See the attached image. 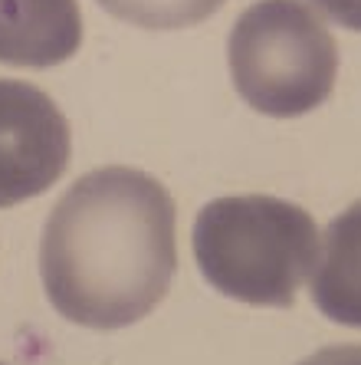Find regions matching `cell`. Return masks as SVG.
<instances>
[{
  "label": "cell",
  "instance_id": "cell-1",
  "mask_svg": "<svg viewBox=\"0 0 361 365\" xmlns=\"http://www.w3.org/2000/svg\"><path fill=\"white\" fill-rule=\"evenodd\" d=\"M174 201L138 168H95L53 207L40 273L53 309L89 329H125L164 299L177 270Z\"/></svg>",
  "mask_w": 361,
  "mask_h": 365
},
{
  "label": "cell",
  "instance_id": "cell-2",
  "mask_svg": "<svg viewBox=\"0 0 361 365\" xmlns=\"http://www.w3.org/2000/svg\"><path fill=\"white\" fill-rule=\"evenodd\" d=\"M204 280L250 306H293L319 260V230L305 207L269 195L217 197L194 221Z\"/></svg>",
  "mask_w": 361,
  "mask_h": 365
},
{
  "label": "cell",
  "instance_id": "cell-3",
  "mask_svg": "<svg viewBox=\"0 0 361 365\" xmlns=\"http://www.w3.org/2000/svg\"><path fill=\"white\" fill-rule=\"evenodd\" d=\"M234 89L269 119L319 109L338 76V46L303 0H256L227 40Z\"/></svg>",
  "mask_w": 361,
  "mask_h": 365
},
{
  "label": "cell",
  "instance_id": "cell-4",
  "mask_svg": "<svg viewBox=\"0 0 361 365\" xmlns=\"http://www.w3.org/2000/svg\"><path fill=\"white\" fill-rule=\"evenodd\" d=\"M69 122L30 83L0 79V207L43 195L69 165Z\"/></svg>",
  "mask_w": 361,
  "mask_h": 365
},
{
  "label": "cell",
  "instance_id": "cell-5",
  "mask_svg": "<svg viewBox=\"0 0 361 365\" xmlns=\"http://www.w3.org/2000/svg\"><path fill=\"white\" fill-rule=\"evenodd\" d=\"M79 43L76 0H0V63L50 69L76 56Z\"/></svg>",
  "mask_w": 361,
  "mask_h": 365
},
{
  "label": "cell",
  "instance_id": "cell-6",
  "mask_svg": "<svg viewBox=\"0 0 361 365\" xmlns=\"http://www.w3.org/2000/svg\"><path fill=\"white\" fill-rule=\"evenodd\" d=\"M312 303L332 323L361 329V201L338 214L319 240Z\"/></svg>",
  "mask_w": 361,
  "mask_h": 365
},
{
  "label": "cell",
  "instance_id": "cell-7",
  "mask_svg": "<svg viewBox=\"0 0 361 365\" xmlns=\"http://www.w3.org/2000/svg\"><path fill=\"white\" fill-rule=\"evenodd\" d=\"M102 10L145 30H184L214 17L227 0H99Z\"/></svg>",
  "mask_w": 361,
  "mask_h": 365
},
{
  "label": "cell",
  "instance_id": "cell-8",
  "mask_svg": "<svg viewBox=\"0 0 361 365\" xmlns=\"http://www.w3.org/2000/svg\"><path fill=\"white\" fill-rule=\"evenodd\" d=\"M312 10L325 14L345 30H358L361 34V0H309Z\"/></svg>",
  "mask_w": 361,
  "mask_h": 365
},
{
  "label": "cell",
  "instance_id": "cell-9",
  "mask_svg": "<svg viewBox=\"0 0 361 365\" xmlns=\"http://www.w3.org/2000/svg\"><path fill=\"white\" fill-rule=\"evenodd\" d=\"M299 365H361V346H328Z\"/></svg>",
  "mask_w": 361,
  "mask_h": 365
},
{
  "label": "cell",
  "instance_id": "cell-10",
  "mask_svg": "<svg viewBox=\"0 0 361 365\" xmlns=\"http://www.w3.org/2000/svg\"><path fill=\"white\" fill-rule=\"evenodd\" d=\"M0 365H4V362H0Z\"/></svg>",
  "mask_w": 361,
  "mask_h": 365
}]
</instances>
